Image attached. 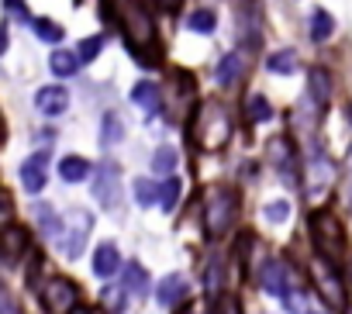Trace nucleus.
Listing matches in <instances>:
<instances>
[{
  "instance_id": "1",
  "label": "nucleus",
  "mask_w": 352,
  "mask_h": 314,
  "mask_svg": "<svg viewBox=\"0 0 352 314\" xmlns=\"http://www.w3.org/2000/svg\"><path fill=\"white\" fill-rule=\"evenodd\" d=\"M118 25L131 45V56L145 66L155 63V49H159V38H155V25L148 18V11L138 4V0H124L118 8Z\"/></svg>"
},
{
  "instance_id": "2",
  "label": "nucleus",
  "mask_w": 352,
  "mask_h": 314,
  "mask_svg": "<svg viewBox=\"0 0 352 314\" xmlns=\"http://www.w3.org/2000/svg\"><path fill=\"white\" fill-rule=\"evenodd\" d=\"M232 138V114L221 100H204L194 114V142L201 152H221Z\"/></svg>"
},
{
  "instance_id": "3",
  "label": "nucleus",
  "mask_w": 352,
  "mask_h": 314,
  "mask_svg": "<svg viewBox=\"0 0 352 314\" xmlns=\"http://www.w3.org/2000/svg\"><path fill=\"white\" fill-rule=\"evenodd\" d=\"M311 235H314V249L321 252V259H338L345 252V235L335 214L328 211L311 214Z\"/></svg>"
},
{
  "instance_id": "4",
  "label": "nucleus",
  "mask_w": 352,
  "mask_h": 314,
  "mask_svg": "<svg viewBox=\"0 0 352 314\" xmlns=\"http://www.w3.org/2000/svg\"><path fill=\"white\" fill-rule=\"evenodd\" d=\"M235 208H239L235 190H214L211 194L208 211H204V232H208V238H221L228 232V225L235 221Z\"/></svg>"
},
{
  "instance_id": "5",
  "label": "nucleus",
  "mask_w": 352,
  "mask_h": 314,
  "mask_svg": "<svg viewBox=\"0 0 352 314\" xmlns=\"http://www.w3.org/2000/svg\"><path fill=\"white\" fill-rule=\"evenodd\" d=\"M42 304L49 314H73L80 304V287L69 276H52L42 287Z\"/></svg>"
},
{
  "instance_id": "6",
  "label": "nucleus",
  "mask_w": 352,
  "mask_h": 314,
  "mask_svg": "<svg viewBox=\"0 0 352 314\" xmlns=\"http://www.w3.org/2000/svg\"><path fill=\"white\" fill-rule=\"evenodd\" d=\"M311 280H314L318 293L331 307H345V287H342V280H338V273H335V266L328 259H314L311 262Z\"/></svg>"
},
{
  "instance_id": "7",
  "label": "nucleus",
  "mask_w": 352,
  "mask_h": 314,
  "mask_svg": "<svg viewBox=\"0 0 352 314\" xmlns=\"http://www.w3.org/2000/svg\"><path fill=\"white\" fill-rule=\"evenodd\" d=\"M94 197L104 208H121V170L118 163H100L97 166V183H94Z\"/></svg>"
},
{
  "instance_id": "8",
  "label": "nucleus",
  "mask_w": 352,
  "mask_h": 314,
  "mask_svg": "<svg viewBox=\"0 0 352 314\" xmlns=\"http://www.w3.org/2000/svg\"><path fill=\"white\" fill-rule=\"evenodd\" d=\"M259 283H263L266 293H273V297H280L287 307H294V297H290V293H294V287H290V273H287V266H283L280 259H273V262L263 266Z\"/></svg>"
},
{
  "instance_id": "9",
  "label": "nucleus",
  "mask_w": 352,
  "mask_h": 314,
  "mask_svg": "<svg viewBox=\"0 0 352 314\" xmlns=\"http://www.w3.org/2000/svg\"><path fill=\"white\" fill-rule=\"evenodd\" d=\"M45 183H49V152H35L21 163V187L28 194H42Z\"/></svg>"
},
{
  "instance_id": "10",
  "label": "nucleus",
  "mask_w": 352,
  "mask_h": 314,
  "mask_svg": "<svg viewBox=\"0 0 352 314\" xmlns=\"http://www.w3.org/2000/svg\"><path fill=\"white\" fill-rule=\"evenodd\" d=\"M28 249H32L28 228H21V225H11V228H4V232H0V256H4L8 262H18V259H21Z\"/></svg>"
},
{
  "instance_id": "11",
  "label": "nucleus",
  "mask_w": 352,
  "mask_h": 314,
  "mask_svg": "<svg viewBox=\"0 0 352 314\" xmlns=\"http://www.w3.org/2000/svg\"><path fill=\"white\" fill-rule=\"evenodd\" d=\"M270 152H273V166L280 170L283 183L287 187H297V170H294V148L287 138H273L270 142Z\"/></svg>"
},
{
  "instance_id": "12",
  "label": "nucleus",
  "mask_w": 352,
  "mask_h": 314,
  "mask_svg": "<svg viewBox=\"0 0 352 314\" xmlns=\"http://www.w3.org/2000/svg\"><path fill=\"white\" fill-rule=\"evenodd\" d=\"M35 107H38V114H45V117H59V114H66V107H69V93H66L63 87H42V90L35 93Z\"/></svg>"
},
{
  "instance_id": "13",
  "label": "nucleus",
  "mask_w": 352,
  "mask_h": 314,
  "mask_svg": "<svg viewBox=\"0 0 352 314\" xmlns=\"http://www.w3.org/2000/svg\"><path fill=\"white\" fill-rule=\"evenodd\" d=\"M328 180H331V166H328V159H324V152L314 148V152L307 155V183H311V197H318V194L328 187Z\"/></svg>"
},
{
  "instance_id": "14",
  "label": "nucleus",
  "mask_w": 352,
  "mask_h": 314,
  "mask_svg": "<svg viewBox=\"0 0 352 314\" xmlns=\"http://www.w3.org/2000/svg\"><path fill=\"white\" fill-rule=\"evenodd\" d=\"M307 93H311V104H314L318 111L328 107V100H331V76H328V69L314 66V69L307 73Z\"/></svg>"
},
{
  "instance_id": "15",
  "label": "nucleus",
  "mask_w": 352,
  "mask_h": 314,
  "mask_svg": "<svg viewBox=\"0 0 352 314\" xmlns=\"http://www.w3.org/2000/svg\"><path fill=\"white\" fill-rule=\"evenodd\" d=\"M90 225H94V218H90V214H83V211H80V214H73V225H69V232L63 235V238H69V242H66V256H69V259H76V256L83 252Z\"/></svg>"
},
{
  "instance_id": "16",
  "label": "nucleus",
  "mask_w": 352,
  "mask_h": 314,
  "mask_svg": "<svg viewBox=\"0 0 352 314\" xmlns=\"http://www.w3.org/2000/svg\"><path fill=\"white\" fill-rule=\"evenodd\" d=\"M187 300V280L180 273H169L162 283H159V304L162 307H180Z\"/></svg>"
},
{
  "instance_id": "17",
  "label": "nucleus",
  "mask_w": 352,
  "mask_h": 314,
  "mask_svg": "<svg viewBox=\"0 0 352 314\" xmlns=\"http://www.w3.org/2000/svg\"><path fill=\"white\" fill-rule=\"evenodd\" d=\"M245 56L242 52H228V56H221V63H218V73H214V80L221 83V87H235L239 80H242V73H245Z\"/></svg>"
},
{
  "instance_id": "18",
  "label": "nucleus",
  "mask_w": 352,
  "mask_h": 314,
  "mask_svg": "<svg viewBox=\"0 0 352 314\" xmlns=\"http://www.w3.org/2000/svg\"><path fill=\"white\" fill-rule=\"evenodd\" d=\"M131 100H135V107H142L145 114H152V111H159L162 90H159V83L142 80V83H135V87H131Z\"/></svg>"
},
{
  "instance_id": "19",
  "label": "nucleus",
  "mask_w": 352,
  "mask_h": 314,
  "mask_svg": "<svg viewBox=\"0 0 352 314\" xmlns=\"http://www.w3.org/2000/svg\"><path fill=\"white\" fill-rule=\"evenodd\" d=\"M121 269V252H118V245L114 242H104L100 249H97V256H94V273L97 276H114Z\"/></svg>"
},
{
  "instance_id": "20",
  "label": "nucleus",
  "mask_w": 352,
  "mask_h": 314,
  "mask_svg": "<svg viewBox=\"0 0 352 314\" xmlns=\"http://www.w3.org/2000/svg\"><path fill=\"white\" fill-rule=\"evenodd\" d=\"M59 177L66 183H83L90 177V163L83 159V155H66V159L59 163Z\"/></svg>"
},
{
  "instance_id": "21",
  "label": "nucleus",
  "mask_w": 352,
  "mask_h": 314,
  "mask_svg": "<svg viewBox=\"0 0 352 314\" xmlns=\"http://www.w3.org/2000/svg\"><path fill=\"white\" fill-rule=\"evenodd\" d=\"M270 117H273V104H270L263 93L245 97V121H249V124H259V121H270Z\"/></svg>"
},
{
  "instance_id": "22",
  "label": "nucleus",
  "mask_w": 352,
  "mask_h": 314,
  "mask_svg": "<svg viewBox=\"0 0 352 314\" xmlns=\"http://www.w3.org/2000/svg\"><path fill=\"white\" fill-rule=\"evenodd\" d=\"M266 69L276 73V76H290V73L297 69V52H294V49H280V52H273V56L266 59Z\"/></svg>"
},
{
  "instance_id": "23",
  "label": "nucleus",
  "mask_w": 352,
  "mask_h": 314,
  "mask_svg": "<svg viewBox=\"0 0 352 314\" xmlns=\"http://www.w3.org/2000/svg\"><path fill=\"white\" fill-rule=\"evenodd\" d=\"M49 69H52L56 76H76L80 63H76V56H73V52H66V49H56V52L49 56Z\"/></svg>"
},
{
  "instance_id": "24",
  "label": "nucleus",
  "mask_w": 352,
  "mask_h": 314,
  "mask_svg": "<svg viewBox=\"0 0 352 314\" xmlns=\"http://www.w3.org/2000/svg\"><path fill=\"white\" fill-rule=\"evenodd\" d=\"M35 218H38V225H42V232H45V235H49L52 242L66 235V232H63V221L56 218V211H52V208H45V204H38V208H35Z\"/></svg>"
},
{
  "instance_id": "25",
  "label": "nucleus",
  "mask_w": 352,
  "mask_h": 314,
  "mask_svg": "<svg viewBox=\"0 0 352 314\" xmlns=\"http://www.w3.org/2000/svg\"><path fill=\"white\" fill-rule=\"evenodd\" d=\"M124 287H128L135 297H145V290H148V273H145L138 262H128V266H124Z\"/></svg>"
},
{
  "instance_id": "26",
  "label": "nucleus",
  "mask_w": 352,
  "mask_h": 314,
  "mask_svg": "<svg viewBox=\"0 0 352 314\" xmlns=\"http://www.w3.org/2000/svg\"><path fill=\"white\" fill-rule=\"evenodd\" d=\"M124 138V124H121V117L114 114V111H107L104 114V131H100V145L107 148V145H118Z\"/></svg>"
},
{
  "instance_id": "27",
  "label": "nucleus",
  "mask_w": 352,
  "mask_h": 314,
  "mask_svg": "<svg viewBox=\"0 0 352 314\" xmlns=\"http://www.w3.org/2000/svg\"><path fill=\"white\" fill-rule=\"evenodd\" d=\"M180 180H176V177H166V183H159V204H162V211H173L176 208V201H180Z\"/></svg>"
},
{
  "instance_id": "28",
  "label": "nucleus",
  "mask_w": 352,
  "mask_h": 314,
  "mask_svg": "<svg viewBox=\"0 0 352 314\" xmlns=\"http://www.w3.org/2000/svg\"><path fill=\"white\" fill-rule=\"evenodd\" d=\"M331 32H335L331 14H328V11H314V14H311V38H314V42H324V38H331Z\"/></svg>"
},
{
  "instance_id": "29",
  "label": "nucleus",
  "mask_w": 352,
  "mask_h": 314,
  "mask_svg": "<svg viewBox=\"0 0 352 314\" xmlns=\"http://www.w3.org/2000/svg\"><path fill=\"white\" fill-rule=\"evenodd\" d=\"M214 25H218V18H214V11H194L190 18H187V28L190 32H201V35H211L214 32Z\"/></svg>"
},
{
  "instance_id": "30",
  "label": "nucleus",
  "mask_w": 352,
  "mask_h": 314,
  "mask_svg": "<svg viewBox=\"0 0 352 314\" xmlns=\"http://www.w3.org/2000/svg\"><path fill=\"white\" fill-rule=\"evenodd\" d=\"M152 170H155L159 177L173 173V170H176V152H173V148H155V155H152Z\"/></svg>"
},
{
  "instance_id": "31",
  "label": "nucleus",
  "mask_w": 352,
  "mask_h": 314,
  "mask_svg": "<svg viewBox=\"0 0 352 314\" xmlns=\"http://www.w3.org/2000/svg\"><path fill=\"white\" fill-rule=\"evenodd\" d=\"M32 25H35V35H38V38H45V42H52V45H56V42H63V28H59L56 21H45V18H35Z\"/></svg>"
},
{
  "instance_id": "32",
  "label": "nucleus",
  "mask_w": 352,
  "mask_h": 314,
  "mask_svg": "<svg viewBox=\"0 0 352 314\" xmlns=\"http://www.w3.org/2000/svg\"><path fill=\"white\" fill-rule=\"evenodd\" d=\"M100 49H104V38H100V35L83 38V42H80V52H76V63H90V59H97Z\"/></svg>"
},
{
  "instance_id": "33",
  "label": "nucleus",
  "mask_w": 352,
  "mask_h": 314,
  "mask_svg": "<svg viewBox=\"0 0 352 314\" xmlns=\"http://www.w3.org/2000/svg\"><path fill=\"white\" fill-rule=\"evenodd\" d=\"M221 280H225V266H221V259L214 256V259L208 262V280H204V287H208V293H211V297L221 290Z\"/></svg>"
},
{
  "instance_id": "34",
  "label": "nucleus",
  "mask_w": 352,
  "mask_h": 314,
  "mask_svg": "<svg viewBox=\"0 0 352 314\" xmlns=\"http://www.w3.org/2000/svg\"><path fill=\"white\" fill-rule=\"evenodd\" d=\"M263 214H266L270 225H283V221L290 218V204H287V201H270V204L263 208Z\"/></svg>"
},
{
  "instance_id": "35",
  "label": "nucleus",
  "mask_w": 352,
  "mask_h": 314,
  "mask_svg": "<svg viewBox=\"0 0 352 314\" xmlns=\"http://www.w3.org/2000/svg\"><path fill=\"white\" fill-rule=\"evenodd\" d=\"M155 197H159V190H155L152 180H135V201H138L142 208H148Z\"/></svg>"
},
{
  "instance_id": "36",
  "label": "nucleus",
  "mask_w": 352,
  "mask_h": 314,
  "mask_svg": "<svg viewBox=\"0 0 352 314\" xmlns=\"http://www.w3.org/2000/svg\"><path fill=\"white\" fill-rule=\"evenodd\" d=\"M0 314H18V300L11 297V290L0 287Z\"/></svg>"
},
{
  "instance_id": "37",
  "label": "nucleus",
  "mask_w": 352,
  "mask_h": 314,
  "mask_svg": "<svg viewBox=\"0 0 352 314\" xmlns=\"http://www.w3.org/2000/svg\"><path fill=\"white\" fill-rule=\"evenodd\" d=\"M345 201L352 211V148H349V159H345Z\"/></svg>"
},
{
  "instance_id": "38",
  "label": "nucleus",
  "mask_w": 352,
  "mask_h": 314,
  "mask_svg": "<svg viewBox=\"0 0 352 314\" xmlns=\"http://www.w3.org/2000/svg\"><path fill=\"white\" fill-rule=\"evenodd\" d=\"M118 293H121V290H107V293H104V307H107V311H114V314L124 307V300H121Z\"/></svg>"
},
{
  "instance_id": "39",
  "label": "nucleus",
  "mask_w": 352,
  "mask_h": 314,
  "mask_svg": "<svg viewBox=\"0 0 352 314\" xmlns=\"http://www.w3.org/2000/svg\"><path fill=\"white\" fill-rule=\"evenodd\" d=\"M221 314H242L239 297H225V300H221Z\"/></svg>"
},
{
  "instance_id": "40",
  "label": "nucleus",
  "mask_w": 352,
  "mask_h": 314,
  "mask_svg": "<svg viewBox=\"0 0 352 314\" xmlns=\"http://www.w3.org/2000/svg\"><path fill=\"white\" fill-rule=\"evenodd\" d=\"M11 221V201L4 197V194H0V228H4Z\"/></svg>"
},
{
  "instance_id": "41",
  "label": "nucleus",
  "mask_w": 352,
  "mask_h": 314,
  "mask_svg": "<svg viewBox=\"0 0 352 314\" xmlns=\"http://www.w3.org/2000/svg\"><path fill=\"white\" fill-rule=\"evenodd\" d=\"M4 49H8V35L0 32V56H4Z\"/></svg>"
},
{
  "instance_id": "42",
  "label": "nucleus",
  "mask_w": 352,
  "mask_h": 314,
  "mask_svg": "<svg viewBox=\"0 0 352 314\" xmlns=\"http://www.w3.org/2000/svg\"><path fill=\"white\" fill-rule=\"evenodd\" d=\"M159 4H162V8H176V4H180V0H159Z\"/></svg>"
},
{
  "instance_id": "43",
  "label": "nucleus",
  "mask_w": 352,
  "mask_h": 314,
  "mask_svg": "<svg viewBox=\"0 0 352 314\" xmlns=\"http://www.w3.org/2000/svg\"><path fill=\"white\" fill-rule=\"evenodd\" d=\"M73 314H87V311H73Z\"/></svg>"
},
{
  "instance_id": "44",
  "label": "nucleus",
  "mask_w": 352,
  "mask_h": 314,
  "mask_svg": "<svg viewBox=\"0 0 352 314\" xmlns=\"http://www.w3.org/2000/svg\"><path fill=\"white\" fill-rule=\"evenodd\" d=\"M349 117H352V107H349Z\"/></svg>"
},
{
  "instance_id": "45",
  "label": "nucleus",
  "mask_w": 352,
  "mask_h": 314,
  "mask_svg": "<svg viewBox=\"0 0 352 314\" xmlns=\"http://www.w3.org/2000/svg\"><path fill=\"white\" fill-rule=\"evenodd\" d=\"M11 4H18V0H11Z\"/></svg>"
}]
</instances>
